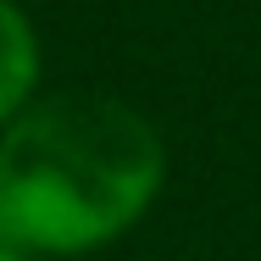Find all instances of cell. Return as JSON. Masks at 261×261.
Masks as SVG:
<instances>
[{"instance_id": "obj_1", "label": "cell", "mask_w": 261, "mask_h": 261, "mask_svg": "<svg viewBox=\"0 0 261 261\" xmlns=\"http://www.w3.org/2000/svg\"><path fill=\"white\" fill-rule=\"evenodd\" d=\"M161 189L167 145L128 100L39 95L0 128V239L39 261L117 245Z\"/></svg>"}, {"instance_id": "obj_2", "label": "cell", "mask_w": 261, "mask_h": 261, "mask_svg": "<svg viewBox=\"0 0 261 261\" xmlns=\"http://www.w3.org/2000/svg\"><path fill=\"white\" fill-rule=\"evenodd\" d=\"M39 72H45V45L34 17L17 0H0V128H11L39 100Z\"/></svg>"}, {"instance_id": "obj_3", "label": "cell", "mask_w": 261, "mask_h": 261, "mask_svg": "<svg viewBox=\"0 0 261 261\" xmlns=\"http://www.w3.org/2000/svg\"><path fill=\"white\" fill-rule=\"evenodd\" d=\"M0 261H39V256H28V250H17V245H6V239H0Z\"/></svg>"}]
</instances>
